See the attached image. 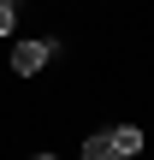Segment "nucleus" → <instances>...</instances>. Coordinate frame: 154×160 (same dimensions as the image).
<instances>
[{"instance_id":"3","label":"nucleus","mask_w":154,"mask_h":160,"mask_svg":"<svg viewBox=\"0 0 154 160\" xmlns=\"http://www.w3.org/2000/svg\"><path fill=\"white\" fill-rule=\"evenodd\" d=\"M83 160H113V131H95L83 142Z\"/></svg>"},{"instance_id":"2","label":"nucleus","mask_w":154,"mask_h":160,"mask_svg":"<svg viewBox=\"0 0 154 160\" xmlns=\"http://www.w3.org/2000/svg\"><path fill=\"white\" fill-rule=\"evenodd\" d=\"M137 148H142V131H137V125H119V131H113V160H131Z\"/></svg>"},{"instance_id":"1","label":"nucleus","mask_w":154,"mask_h":160,"mask_svg":"<svg viewBox=\"0 0 154 160\" xmlns=\"http://www.w3.org/2000/svg\"><path fill=\"white\" fill-rule=\"evenodd\" d=\"M53 53H59V42H53V36L18 42V48H12V71H18V77H36V71H42V65H47Z\"/></svg>"},{"instance_id":"5","label":"nucleus","mask_w":154,"mask_h":160,"mask_svg":"<svg viewBox=\"0 0 154 160\" xmlns=\"http://www.w3.org/2000/svg\"><path fill=\"white\" fill-rule=\"evenodd\" d=\"M30 160H59V154H30Z\"/></svg>"},{"instance_id":"4","label":"nucleus","mask_w":154,"mask_h":160,"mask_svg":"<svg viewBox=\"0 0 154 160\" xmlns=\"http://www.w3.org/2000/svg\"><path fill=\"white\" fill-rule=\"evenodd\" d=\"M12 18H18V6H6V0H0V36H12Z\"/></svg>"},{"instance_id":"6","label":"nucleus","mask_w":154,"mask_h":160,"mask_svg":"<svg viewBox=\"0 0 154 160\" xmlns=\"http://www.w3.org/2000/svg\"><path fill=\"white\" fill-rule=\"evenodd\" d=\"M6 6H18V0H6Z\"/></svg>"}]
</instances>
